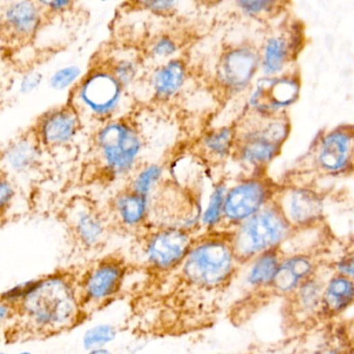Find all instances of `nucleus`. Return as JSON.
<instances>
[{
  "label": "nucleus",
  "mask_w": 354,
  "mask_h": 354,
  "mask_svg": "<svg viewBox=\"0 0 354 354\" xmlns=\"http://www.w3.org/2000/svg\"><path fill=\"white\" fill-rule=\"evenodd\" d=\"M21 301L26 317L42 330H57L66 326L76 315L74 290L60 277L35 281Z\"/></svg>",
  "instance_id": "obj_1"
},
{
  "label": "nucleus",
  "mask_w": 354,
  "mask_h": 354,
  "mask_svg": "<svg viewBox=\"0 0 354 354\" xmlns=\"http://www.w3.org/2000/svg\"><path fill=\"white\" fill-rule=\"evenodd\" d=\"M291 226L276 203H267L257 214L238 225L231 235L238 261L255 259L265 252L278 249L290 234Z\"/></svg>",
  "instance_id": "obj_2"
},
{
  "label": "nucleus",
  "mask_w": 354,
  "mask_h": 354,
  "mask_svg": "<svg viewBox=\"0 0 354 354\" xmlns=\"http://www.w3.org/2000/svg\"><path fill=\"white\" fill-rule=\"evenodd\" d=\"M237 261L231 236H210L193 243L185 258L183 274L197 286L216 288L230 280Z\"/></svg>",
  "instance_id": "obj_3"
},
{
  "label": "nucleus",
  "mask_w": 354,
  "mask_h": 354,
  "mask_svg": "<svg viewBox=\"0 0 354 354\" xmlns=\"http://www.w3.org/2000/svg\"><path fill=\"white\" fill-rule=\"evenodd\" d=\"M259 115L254 126L251 124L241 133L236 131L235 153L241 162L253 167H263L272 162L289 134L286 118L280 115Z\"/></svg>",
  "instance_id": "obj_4"
},
{
  "label": "nucleus",
  "mask_w": 354,
  "mask_h": 354,
  "mask_svg": "<svg viewBox=\"0 0 354 354\" xmlns=\"http://www.w3.org/2000/svg\"><path fill=\"white\" fill-rule=\"evenodd\" d=\"M97 145L106 167L116 176L128 174L141 155V136L125 122L104 124L97 134Z\"/></svg>",
  "instance_id": "obj_5"
},
{
  "label": "nucleus",
  "mask_w": 354,
  "mask_h": 354,
  "mask_svg": "<svg viewBox=\"0 0 354 354\" xmlns=\"http://www.w3.org/2000/svg\"><path fill=\"white\" fill-rule=\"evenodd\" d=\"M124 89L107 66H100L82 77L76 85L75 95L89 113L106 118L118 109Z\"/></svg>",
  "instance_id": "obj_6"
},
{
  "label": "nucleus",
  "mask_w": 354,
  "mask_h": 354,
  "mask_svg": "<svg viewBox=\"0 0 354 354\" xmlns=\"http://www.w3.org/2000/svg\"><path fill=\"white\" fill-rule=\"evenodd\" d=\"M261 66L260 49L251 44H237L226 48L218 57L215 81L229 93L245 91Z\"/></svg>",
  "instance_id": "obj_7"
},
{
  "label": "nucleus",
  "mask_w": 354,
  "mask_h": 354,
  "mask_svg": "<svg viewBox=\"0 0 354 354\" xmlns=\"http://www.w3.org/2000/svg\"><path fill=\"white\" fill-rule=\"evenodd\" d=\"M299 93L301 81L295 75L266 76L256 83L249 105L256 113L278 115V112L297 101Z\"/></svg>",
  "instance_id": "obj_8"
},
{
  "label": "nucleus",
  "mask_w": 354,
  "mask_h": 354,
  "mask_svg": "<svg viewBox=\"0 0 354 354\" xmlns=\"http://www.w3.org/2000/svg\"><path fill=\"white\" fill-rule=\"evenodd\" d=\"M47 18L37 0H10L2 8L3 37L15 44L33 41Z\"/></svg>",
  "instance_id": "obj_9"
},
{
  "label": "nucleus",
  "mask_w": 354,
  "mask_h": 354,
  "mask_svg": "<svg viewBox=\"0 0 354 354\" xmlns=\"http://www.w3.org/2000/svg\"><path fill=\"white\" fill-rule=\"evenodd\" d=\"M272 187L262 178H251L242 181L227 192L224 205V218L233 224L257 214L270 202Z\"/></svg>",
  "instance_id": "obj_10"
},
{
  "label": "nucleus",
  "mask_w": 354,
  "mask_h": 354,
  "mask_svg": "<svg viewBox=\"0 0 354 354\" xmlns=\"http://www.w3.org/2000/svg\"><path fill=\"white\" fill-rule=\"evenodd\" d=\"M193 245L191 235L187 230L166 227L149 237L145 256L154 268L168 270L184 261Z\"/></svg>",
  "instance_id": "obj_11"
},
{
  "label": "nucleus",
  "mask_w": 354,
  "mask_h": 354,
  "mask_svg": "<svg viewBox=\"0 0 354 354\" xmlns=\"http://www.w3.org/2000/svg\"><path fill=\"white\" fill-rule=\"evenodd\" d=\"M318 165L326 174L346 171L354 162V127H340L328 132L318 147Z\"/></svg>",
  "instance_id": "obj_12"
},
{
  "label": "nucleus",
  "mask_w": 354,
  "mask_h": 354,
  "mask_svg": "<svg viewBox=\"0 0 354 354\" xmlns=\"http://www.w3.org/2000/svg\"><path fill=\"white\" fill-rule=\"evenodd\" d=\"M301 35L299 28L283 29L266 37L260 49L261 68L266 76L284 74L299 50Z\"/></svg>",
  "instance_id": "obj_13"
},
{
  "label": "nucleus",
  "mask_w": 354,
  "mask_h": 354,
  "mask_svg": "<svg viewBox=\"0 0 354 354\" xmlns=\"http://www.w3.org/2000/svg\"><path fill=\"white\" fill-rule=\"evenodd\" d=\"M80 127L78 113L73 106H62L46 112L37 122L35 135L41 145L57 147L70 142Z\"/></svg>",
  "instance_id": "obj_14"
},
{
  "label": "nucleus",
  "mask_w": 354,
  "mask_h": 354,
  "mask_svg": "<svg viewBox=\"0 0 354 354\" xmlns=\"http://www.w3.org/2000/svg\"><path fill=\"white\" fill-rule=\"evenodd\" d=\"M276 205L292 227H310L320 220L324 212V202L311 189H295L280 195Z\"/></svg>",
  "instance_id": "obj_15"
},
{
  "label": "nucleus",
  "mask_w": 354,
  "mask_h": 354,
  "mask_svg": "<svg viewBox=\"0 0 354 354\" xmlns=\"http://www.w3.org/2000/svg\"><path fill=\"white\" fill-rule=\"evenodd\" d=\"M328 277L317 272L299 287L289 299L291 313L297 322H308L319 318L324 289Z\"/></svg>",
  "instance_id": "obj_16"
},
{
  "label": "nucleus",
  "mask_w": 354,
  "mask_h": 354,
  "mask_svg": "<svg viewBox=\"0 0 354 354\" xmlns=\"http://www.w3.org/2000/svg\"><path fill=\"white\" fill-rule=\"evenodd\" d=\"M317 270L315 262L310 256L293 255L283 258L270 289L281 297H290Z\"/></svg>",
  "instance_id": "obj_17"
},
{
  "label": "nucleus",
  "mask_w": 354,
  "mask_h": 354,
  "mask_svg": "<svg viewBox=\"0 0 354 354\" xmlns=\"http://www.w3.org/2000/svg\"><path fill=\"white\" fill-rule=\"evenodd\" d=\"M187 79L188 64L184 58L177 56L156 66L150 76V86L156 97L168 100L182 91Z\"/></svg>",
  "instance_id": "obj_18"
},
{
  "label": "nucleus",
  "mask_w": 354,
  "mask_h": 354,
  "mask_svg": "<svg viewBox=\"0 0 354 354\" xmlns=\"http://www.w3.org/2000/svg\"><path fill=\"white\" fill-rule=\"evenodd\" d=\"M354 306V280L335 272L328 277L322 301V319H336Z\"/></svg>",
  "instance_id": "obj_19"
},
{
  "label": "nucleus",
  "mask_w": 354,
  "mask_h": 354,
  "mask_svg": "<svg viewBox=\"0 0 354 354\" xmlns=\"http://www.w3.org/2000/svg\"><path fill=\"white\" fill-rule=\"evenodd\" d=\"M123 277L120 263L106 261L91 270L85 280V291L91 301H102L116 292Z\"/></svg>",
  "instance_id": "obj_20"
},
{
  "label": "nucleus",
  "mask_w": 354,
  "mask_h": 354,
  "mask_svg": "<svg viewBox=\"0 0 354 354\" xmlns=\"http://www.w3.org/2000/svg\"><path fill=\"white\" fill-rule=\"evenodd\" d=\"M39 145H42L35 135L21 137L6 147L4 162L16 174L31 171L39 164L41 158Z\"/></svg>",
  "instance_id": "obj_21"
},
{
  "label": "nucleus",
  "mask_w": 354,
  "mask_h": 354,
  "mask_svg": "<svg viewBox=\"0 0 354 354\" xmlns=\"http://www.w3.org/2000/svg\"><path fill=\"white\" fill-rule=\"evenodd\" d=\"M283 258L278 249L265 252L253 259L247 282L254 289L272 288Z\"/></svg>",
  "instance_id": "obj_22"
},
{
  "label": "nucleus",
  "mask_w": 354,
  "mask_h": 354,
  "mask_svg": "<svg viewBox=\"0 0 354 354\" xmlns=\"http://www.w3.org/2000/svg\"><path fill=\"white\" fill-rule=\"evenodd\" d=\"M148 207V197L132 189L116 198V214L123 224L127 226H137L141 224L147 216Z\"/></svg>",
  "instance_id": "obj_23"
},
{
  "label": "nucleus",
  "mask_w": 354,
  "mask_h": 354,
  "mask_svg": "<svg viewBox=\"0 0 354 354\" xmlns=\"http://www.w3.org/2000/svg\"><path fill=\"white\" fill-rule=\"evenodd\" d=\"M235 145L236 131L229 127L210 131L202 140V147L205 153H207L209 157L218 160L228 157L234 151Z\"/></svg>",
  "instance_id": "obj_24"
},
{
  "label": "nucleus",
  "mask_w": 354,
  "mask_h": 354,
  "mask_svg": "<svg viewBox=\"0 0 354 354\" xmlns=\"http://www.w3.org/2000/svg\"><path fill=\"white\" fill-rule=\"evenodd\" d=\"M182 41L172 32H159L154 35L145 46V55L149 59L161 64L179 56Z\"/></svg>",
  "instance_id": "obj_25"
},
{
  "label": "nucleus",
  "mask_w": 354,
  "mask_h": 354,
  "mask_svg": "<svg viewBox=\"0 0 354 354\" xmlns=\"http://www.w3.org/2000/svg\"><path fill=\"white\" fill-rule=\"evenodd\" d=\"M75 233L83 245L93 247L104 236V225L93 210L78 212L74 221Z\"/></svg>",
  "instance_id": "obj_26"
},
{
  "label": "nucleus",
  "mask_w": 354,
  "mask_h": 354,
  "mask_svg": "<svg viewBox=\"0 0 354 354\" xmlns=\"http://www.w3.org/2000/svg\"><path fill=\"white\" fill-rule=\"evenodd\" d=\"M235 6L245 16L255 20H266L280 14L287 0H234Z\"/></svg>",
  "instance_id": "obj_27"
},
{
  "label": "nucleus",
  "mask_w": 354,
  "mask_h": 354,
  "mask_svg": "<svg viewBox=\"0 0 354 354\" xmlns=\"http://www.w3.org/2000/svg\"><path fill=\"white\" fill-rule=\"evenodd\" d=\"M107 68L112 71V74L118 79L123 87L126 88L139 78L141 62L139 58L127 54L121 57L114 58L112 62H108Z\"/></svg>",
  "instance_id": "obj_28"
},
{
  "label": "nucleus",
  "mask_w": 354,
  "mask_h": 354,
  "mask_svg": "<svg viewBox=\"0 0 354 354\" xmlns=\"http://www.w3.org/2000/svg\"><path fill=\"white\" fill-rule=\"evenodd\" d=\"M83 76L85 75L80 66L77 64H68L54 71L48 83L54 91H62L78 84Z\"/></svg>",
  "instance_id": "obj_29"
},
{
  "label": "nucleus",
  "mask_w": 354,
  "mask_h": 354,
  "mask_svg": "<svg viewBox=\"0 0 354 354\" xmlns=\"http://www.w3.org/2000/svg\"><path fill=\"white\" fill-rule=\"evenodd\" d=\"M227 189L224 185H218L214 187L213 192L209 198L207 207L204 212L202 221L207 227H214L224 218V199H226Z\"/></svg>",
  "instance_id": "obj_30"
},
{
  "label": "nucleus",
  "mask_w": 354,
  "mask_h": 354,
  "mask_svg": "<svg viewBox=\"0 0 354 354\" xmlns=\"http://www.w3.org/2000/svg\"><path fill=\"white\" fill-rule=\"evenodd\" d=\"M163 169L161 166L152 164L139 172L132 183V191L149 197L154 187L162 177Z\"/></svg>",
  "instance_id": "obj_31"
},
{
  "label": "nucleus",
  "mask_w": 354,
  "mask_h": 354,
  "mask_svg": "<svg viewBox=\"0 0 354 354\" xmlns=\"http://www.w3.org/2000/svg\"><path fill=\"white\" fill-rule=\"evenodd\" d=\"M116 330L110 326H97L85 333L83 337V345L85 348H101L107 343L112 342L116 337Z\"/></svg>",
  "instance_id": "obj_32"
},
{
  "label": "nucleus",
  "mask_w": 354,
  "mask_h": 354,
  "mask_svg": "<svg viewBox=\"0 0 354 354\" xmlns=\"http://www.w3.org/2000/svg\"><path fill=\"white\" fill-rule=\"evenodd\" d=\"M182 0H139L143 10L157 17H170L180 8Z\"/></svg>",
  "instance_id": "obj_33"
},
{
  "label": "nucleus",
  "mask_w": 354,
  "mask_h": 354,
  "mask_svg": "<svg viewBox=\"0 0 354 354\" xmlns=\"http://www.w3.org/2000/svg\"><path fill=\"white\" fill-rule=\"evenodd\" d=\"M351 345L346 339H339L335 336L322 341L310 354H345Z\"/></svg>",
  "instance_id": "obj_34"
},
{
  "label": "nucleus",
  "mask_w": 354,
  "mask_h": 354,
  "mask_svg": "<svg viewBox=\"0 0 354 354\" xmlns=\"http://www.w3.org/2000/svg\"><path fill=\"white\" fill-rule=\"evenodd\" d=\"M44 76L37 70L28 71L23 75L19 83V91L23 95H28L39 88L43 82Z\"/></svg>",
  "instance_id": "obj_35"
},
{
  "label": "nucleus",
  "mask_w": 354,
  "mask_h": 354,
  "mask_svg": "<svg viewBox=\"0 0 354 354\" xmlns=\"http://www.w3.org/2000/svg\"><path fill=\"white\" fill-rule=\"evenodd\" d=\"M37 1L48 17L66 14L74 4V0H37Z\"/></svg>",
  "instance_id": "obj_36"
},
{
  "label": "nucleus",
  "mask_w": 354,
  "mask_h": 354,
  "mask_svg": "<svg viewBox=\"0 0 354 354\" xmlns=\"http://www.w3.org/2000/svg\"><path fill=\"white\" fill-rule=\"evenodd\" d=\"M354 280V250L347 252L336 263V272Z\"/></svg>",
  "instance_id": "obj_37"
},
{
  "label": "nucleus",
  "mask_w": 354,
  "mask_h": 354,
  "mask_svg": "<svg viewBox=\"0 0 354 354\" xmlns=\"http://www.w3.org/2000/svg\"><path fill=\"white\" fill-rule=\"evenodd\" d=\"M14 195V189H12L10 181L6 180V178H2L1 189H0V205H1L2 212H6L4 209H6L8 204L12 202Z\"/></svg>",
  "instance_id": "obj_38"
},
{
  "label": "nucleus",
  "mask_w": 354,
  "mask_h": 354,
  "mask_svg": "<svg viewBox=\"0 0 354 354\" xmlns=\"http://www.w3.org/2000/svg\"><path fill=\"white\" fill-rule=\"evenodd\" d=\"M87 354H112L109 351H106V349L103 348H97L93 349V351H89Z\"/></svg>",
  "instance_id": "obj_39"
},
{
  "label": "nucleus",
  "mask_w": 354,
  "mask_h": 354,
  "mask_svg": "<svg viewBox=\"0 0 354 354\" xmlns=\"http://www.w3.org/2000/svg\"><path fill=\"white\" fill-rule=\"evenodd\" d=\"M205 1L208 2V3L215 4V3H220V2H222V0H205Z\"/></svg>",
  "instance_id": "obj_40"
},
{
  "label": "nucleus",
  "mask_w": 354,
  "mask_h": 354,
  "mask_svg": "<svg viewBox=\"0 0 354 354\" xmlns=\"http://www.w3.org/2000/svg\"><path fill=\"white\" fill-rule=\"evenodd\" d=\"M345 354H354V346L351 345V348L345 353Z\"/></svg>",
  "instance_id": "obj_41"
},
{
  "label": "nucleus",
  "mask_w": 354,
  "mask_h": 354,
  "mask_svg": "<svg viewBox=\"0 0 354 354\" xmlns=\"http://www.w3.org/2000/svg\"><path fill=\"white\" fill-rule=\"evenodd\" d=\"M20 354H31V353H21Z\"/></svg>",
  "instance_id": "obj_42"
}]
</instances>
